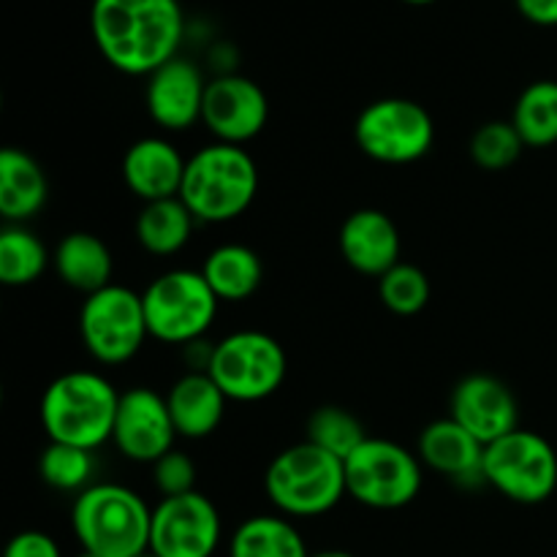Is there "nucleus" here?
Here are the masks:
<instances>
[{
  "instance_id": "f257e3e1",
  "label": "nucleus",
  "mask_w": 557,
  "mask_h": 557,
  "mask_svg": "<svg viewBox=\"0 0 557 557\" xmlns=\"http://www.w3.org/2000/svg\"><path fill=\"white\" fill-rule=\"evenodd\" d=\"M90 33L112 69L150 76L177 58L185 16L180 0H92Z\"/></svg>"
},
{
  "instance_id": "f03ea898",
  "label": "nucleus",
  "mask_w": 557,
  "mask_h": 557,
  "mask_svg": "<svg viewBox=\"0 0 557 557\" xmlns=\"http://www.w3.org/2000/svg\"><path fill=\"white\" fill-rule=\"evenodd\" d=\"M120 392L92 370L58 375L41 397V428L54 444L96 451L112 441Z\"/></svg>"
},
{
  "instance_id": "7ed1b4c3",
  "label": "nucleus",
  "mask_w": 557,
  "mask_h": 557,
  "mask_svg": "<svg viewBox=\"0 0 557 557\" xmlns=\"http://www.w3.org/2000/svg\"><path fill=\"white\" fill-rule=\"evenodd\" d=\"M71 528L85 553L139 557L150 549L152 509L123 484H90L71 506Z\"/></svg>"
},
{
  "instance_id": "20e7f679",
  "label": "nucleus",
  "mask_w": 557,
  "mask_h": 557,
  "mask_svg": "<svg viewBox=\"0 0 557 557\" xmlns=\"http://www.w3.org/2000/svg\"><path fill=\"white\" fill-rule=\"evenodd\" d=\"M259 194V166L237 145L201 147L188 158L180 199L199 223H228L248 212Z\"/></svg>"
},
{
  "instance_id": "39448f33",
  "label": "nucleus",
  "mask_w": 557,
  "mask_h": 557,
  "mask_svg": "<svg viewBox=\"0 0 557 557\" xmlns=\"http://www.w3.org/2000/svg\"><path fill=\"white\" fill-rule=\"evenodd\" d=\"M267 498L283 517H321L346 498V462L310 441L283 449L264 476Z\"/></svg>"
},
{
  "instance_id": "423d86ee",
  "label": "nucleus",
  "mask_w": 557,
  "mask_h": 557,
  "mask_svg": "<svg viewBox=\"0 0 557 557\" xmlns=\"http://www.w3.org/2000/svg\"><path fill=\"white\" fill-rule=\"evenodd\" d=\"M147 330L169 346H190L201 341L218 319L221 299L196 270H169L141 294Z\"/></svg>"
},
{
  "instance_id": "0eeeda50",
  "label": "nucleus",
  "mask_w": 557,
  "mask_h": 557,
  "mask_svg": "<svg viewBox=\"0 0 557 557\" xmlns=\"http://www.w3.org/2000/svg\"><path fill=\"white\" fill-rule=\"evenodd\" d=\"M207 373L234 403H259L275 395L288 373L281 343L259 330H239L212 348Z\"/></svg>"
},
{
  "instance_id": "6e6552de",
  "label": "nucleus",
  "mask_w": 557,
  "mask_h": 557,
  "mask_svg": "<svg viewBox=\"0 0 557 557\" xmlns=\"http://www.w3.org/2000/svg\"><path fill=\"white\" fill-rule=\"evenodd\" d=\"M422 479L419 455L386 438H368L346 460L348 498L375 511H395L413 504Z\"/></svg>"
},
{
  "instance_id": "1a4fd4ad",
  "label": "nucleus",
  "mask_w": 557,
  "mask_h": 557,
  "mask_svg": "<svg viewBox=\"0 0 557 557\" xmlns=\"http://www.w3.org/2000/svg\"><path fill=\"white\" fill-rule=\"evenodd\" d=\"M484 482L515 504H544L557 490L553 444L533 430L517 428L484 449Z\"/></svg>"
},
{
  "instance_id": "9d476101",
  "label": "nucleus",
  "mask_w": 557,
  "mask_h": 557,
  "mask_svg": "<svg viewBox=\"0 0 557 557\" xmlns=\"http://www.w3.org/2000/svg\"><path fill=\"white\" fill-rule=\"evenodd\" d=\"M354 139L373 161L406 166L433 150L435 123L428 109L411 98H381L359 112Z\"/></svg>"
},
{
  "instance_id": "9b49d317",
  "label": "nucleus",
  "mask_w": 557,
  "mask_h": 557,
  "mask_svg": "<svg viewBox=\"0 0 557 557\" xmlns=\"http://www.w3.org/2000/svg\"><path fill=\"white\" fill-rule=\"evenodd\" d=\"M79 335L96 362H131L150 337L141 294L117 283L90 294L79 310Z\"/></svg>"
},
{
  "instance_id": "f8f14e48",
  "label": "nucleus",
  "mask_w": 557,
  "mask_h": 557,
  "mask_svg": "<svg viewBox=\"0 0 557 557\" xmlns=\"http://www.w3.org/2000/svg\"><path fill=\"white\" fill-rule=\"evenodd\" d=\"M221 536V511L199 490L163 498L152 509L150 553L158 557H212Z\"/></svg>"
},
{
  "instance_id": "ddd939ff",
  "label": "nucleus",
  "mask_w": 557,
  "mask_h": 557,
  "mask_svg": "<svg viewBox=\"0 0 557 557\" xmlns=\"http://www.w3.org/2000/svg\"><path fill=\"white\" fill-rule=\"evenodd\" d=\"M174 438L177 428L169 413L166 395H158L147 386H134L120 395L112 444L125 460L152 466L174 449Z\"/></svg>"
},
{
  "instance_id": "4468645a",
  "label": "nucleus",
  "mask_w": 557,
  "mask_h": 557,
  "mask_svg": "<svg viewBox=\"0 0 557 557\" xmlns=\"http://www.w3.org/2000/svg\"><path fill=\"white\" fill-rule=\"evenodd\" d=\"M270 120V101L261 85L243 74H223L207 82L201 123L223 145L243 147L256 139Z\"/></svg>"
},
{
  "instance_id": "2eb2a0df",
  "label": "nucleus",
  "mask_w": 557,
  "mask_h": 557,
  "mask_svg": "<svg viewBox=\"0 0 557 557\" xmlns=\"http://www.w3.org/2000/svg\"><path fill=\"white\" fill-rule=\"evenodd\" d=\"M449 417L484 446L520 428L517 397L504 381L487 373H471L457 381L449 397Z\"/></svg>"
},
{
  "instance_id": "dca6fc26",
  "label": "nucleus",
  "mask_w": 557,
  "mask_h": 557,
  "mask_svg": "<svg viewBox=\"0 0 557 557\" xmlns=\"http://www.w3.org/2000/svg\"><path fill=\"white\" fill-rule=\"evenodd\" d=\"M207 79L199 65L185 58H174L147 76L145 103L152 123L166 131H188L201 123Z\"/></svg>"
},
{
  "instance_id": "f3484780",
  "label": "nucleus",
  "mask_w": 557,
  "mask_h": 557,
  "mask_svg": "<svg viewBox=\"0 0 557 557\" xmlns=\"http://www.w3.org/2000/svg\"><path fill=\"white\" fill-rule=\"evenodd\" d=\"M484 449L487 446L479 444L466 428L446 417L422 430L417 455L430 471L441 473L457 487L473 490L487 484L484 482Z\"/></svg>"
},
{
  "instance_id": "a211bd4d",
  "label": "nucleus",
  "mask_w": 557,
  "mask_h": 557,
  "mask_svg": "<svg viewBox=\"0 0 557 557\" xmlns=\"http://www.w3.org/2000/svg\"><path fill=\"white\" fill-rule=\"evenodd\" d=\"M341 256L359 275L381 277L400 264V232L386 212L364 207L343 221L337 234Z\"/></svg>"
},
{
  "instance_id": "6ab92c4d",
  "label": "nucleus",
  "mask_w": 557,
  "mask_h": 557,
  "mask_svg": "<svg viewBox=\"0 0 557 557\" xmlns=\"http://www.w3.org/2000/svg\"><path fill=\"white\" fill-rule=\"evenodd\" d=\"M188 161L183 152L161 136H145L134 141L123 156V180L131 194L145 205L180 196Z\"/></svg>"
},
{
  "instance_id": "aec40b11",
  "label": "nucleus",
  "mask_w": 557,
  "mask_h": 557,
  "mask_svg": "<svg viewBox=\"0 0 557 557\" xmlns=\"http://www.w3.org/2000/svg\"><path fill=\"white\" fill-rule=\"evenodd\" d=\"M166 403L180 438L201 441L221 428L228 397L207 370H188L174 381Z\"/></svg>"
},
{
  "instance_id": "412c9836",
  "label": "nucleus",
  "mask_w": 557,
  "mask_h": 557,
  "mask_svg": "<svg viewBox=\"0 0 557 557\" xmlns=\"http://www.w3.org/2000/svg\"><path fill=\"white\" fill-rule=\"evenodd\" d=\"M49 199L47 172L22 147L0 152V215L5 223H25L44 210Z\"/></svg>"
},
{
  "instance_id": "4be33fe9",
  "label": "nucleus",
  "mask_w": 557,
  "mask_h": 557,
  "mask_svg": "<svg viewBox=\"0 0 557 557\" xmlns=\"http://www.w3.org/2000/svg\"><path fill=\"white\" fill-rule=\"evenodd\" d=\"M52 267L65 286L87 294V297L112 286V250L101 237L90 232L65 234L54 248Z\"/></svg>"
},
{
  "instance_id": "5701e85b",
  "label": "nucleus",
  "mask_w": 557,
  "mask_h": 557,
  "mask_svg": "<svg viewBox=\"0 0 557 557\" xmlns=\"http://www.w3.org/2000/svg\"><path fill=\"white\" fill-rule=\"evenodd\" d=\"M201 275L221 302H243L253 297L264 281V264L253 248L239 243L218 245L201 264Z\"/></svg>"
},
{
  "instance_id": "b1692460",
  "label": "nucleus",
  "mask_w": 557,
  "mask_h": 557,
  "mask_svg": "<svg viewBox=\"0 0 557 557\" xmlns=\"http://www.w3.org/2000/svg\"><path fill=\"white\" fill-rule=\"evenodd\" d=\"M194 223L199 221L180 196L150 201V205L141 207L139 218H136V239L147 253L174 256L188 245Z\"/></svg>"
},
{
  "instance_id": "393cba45",
  "label": "nucleus",
  "mask_w": 557,
  "mask_h": 557,
  "mask_svg": "<svg viewBox=\"0 0 557 557\" xmlns=\"http://www.w3.org/2000/svg\"><path fill=\"white\" fill-rule=\"evenodd\" d=\"M228 557H310V549L283 515H256L234 531Z\"/></svg>"
},
{
  "instance_id": "a878e982",
  "label": "nucleus",
  "mask_w": 557,
  "mask_h": 557,
  "mask_svg": "<svg viewBox=\"0 0 557 557\" xmlns=\"http://www.w3.org/2000/svg\"><path fill=\"white\" fill-rule=\"evenodd\" d=\"M52 264L41 237L25 228V223H5L0 232V281L3 286L22 288L36 283Z\"/></svg>"
},
{
  "instance_id": "bb28decb",
  "label": "nucleus",
  "mask_w": 557,
  "mask_h": 557,
  "mask_svg": "<svg viewBox=\"0 0 557 557\" xmlns=\"http://www.w3.org/2000/svg\"><path fill=\"white\" fill-rule=\"evenodd\" d=\"M511 123L525 147L557 145V82L539 79L528 85L517 98Z\"/></svg>"
},
{
  "instance_id": "cd10ccee",
  "label": "nucleus",
  "mask_w": 557,
  "mask_h": 557,
  "mask_svg": "<svg viewBox=\"0 0 557 557\" xmlns=\"http://www.w3.org/2000/svg\"><path fill=\"white\" fill-rule=\"evenodd\" d=\"M92 473H96V457L90 449L49 441L47 449L38 455V476L60 493H85L92 484Z\"/></svg>"
},
{
  "instance_id": "c85d7f7f",
  "label": "nucleus",
  "mask_w": 557,
  "mask_h": 557,
  "mask_svg": "<svg viewBox=\"0 0 557 557\" xmlns=\"http://www.w3.org/2000/svg\"><path fill=\"white\" fill-rule=\"evenodd\" d=\"M368 438L370 435L364 433V424L348 408L321 406L310 413L308 438L305 441L346 462Z\"/></svg>"
},
{
  "instance_id": "c756f323",
  "label": "nucleus",
  "mask_w": 557,
  "mask_h": 557,
  "mask_svg": "<svg viewBox=\"0 0 557 557\" xmlns=\"http://www.w3.org/2000/svg\"><path fill=\"white\" fill-rule=\"evenodd\" d=\"M522 150H525V141L517 134L511 120L484 123L482 128L473 131L471 145H468L471 161L484 172H504V169L515 166L520 161Z\"/></svg>"
},
{
  "instance_id": "7c9ffc66",
  "label": "nucleus",
  "mask_w": 557,
  "mask_h": 557,
  "mask_svg": "<svg viewBox=\"0 0 557 557\" xmlns=\"http://www.w3.org/2000/svg\"><path fill=\"white\" fill-rule=\"evenodd\" d=\"M430 277L417 264H400L392 267L386 275L379 277V297L384 308L395 315H417L428 308L430 302Z\"/></svg>"
},
{
  "instance_id": "2f4dec72",
  "label": "nucleus",
  "mask_w": 557,
  "mask_h": 557,
  "mask_svg": "<svg viewBox=\"0 0 557 557\" xmlns=\"http://www.w3.org/2000/svg\"><path fill=\"white\" fill-rule=\"evenodd\" d=\"M152 479L163 498L196 493V462L185 451L172 449L161 460L152 462Z\"/></svg>"
},
{
  "instance_id": "473e14b6",
  "label": "nucleus",
  "mask_w": 557,
  "mask_h": 557,
  "mask_svg": "<svg viewBox=\"0 0 557 557\" xmlns=\"http://www.w3.org/2000/svg\"><path fill=\"white\" fill-rule=\"evenodd\" d=\"M3 557H63L58 542L49 533L41 531H22L5 544Z\"/></svg>"
},
{
  "instance_id": "72a5a7b5",
  "label": "nucleus",
  "mask_w": 557,
  "mask_h": 557,
  "mask_svg": "<svg viewBox=\"0 0 557 557\" xmlns=\"http://www.w3.org/2000/svg\"><path fill=\"white\" fill-rule=\"evenodd\" d=\"M520 14L539 27H557V0H515Z\"/></svg>"
},
{
  "instance_id": "f704fd0d",
  "label": "nucleus",
  "mask_w": 557,
  "mask_h": 557,
  "mask_svg": "<svg viewBox=\"0 0 557 557\" xmlns=\"http://www.w3.org/2000/svg\"><path fill=\"white\" fill-rule=\"evenodd\" d=\"M310 557H357L346 549H321V553H310Z\"/></svg>"
},
{
  "instance_id": "c9c22d12",
  "label": "nucleus",
  "mask_w": 557,
  "mask_h": 557,
  "mask_svg": "<svg viewBox=\"0 0 557 557\" xmlns=\"http://www.w3.org/2000/svg\"><path fill=\"white\" fill-rule=\"evenodd\" d=\"M403 3H408V5H433V3H438V0H403Z\"/></svg>"
},
{
  "instance_id": "e433bc0d",
  "label": "nucleus",
  "mask_w": 557,
  "mask_h": 557,
  "mask_svg": "<svg viewBox=\"0 0 557 557\" xmlns=\"http://www.w3.org/2000/svg\"><path fill=\"white\" fill-rule=\"evenodd\" d=\"M74 557H98V555H92V553H85V549H82L79 555H74Z\"/></svg>"
},
{
  "instance_id": "4c0bfd02",
  "label": "nucleus",
  "mask_w": 557,
  "mask_h": 557,
  "mask_svg": "<svg viewBox=\"0 0 557 557\" xmlns=\"http://www.w3.org/2000/svg\"><path fill=\"white\" fill-rule=\"evenodd\" d=\"M139 557H158V555H156V553H150V549H147V553H141Z\"/></svg>"
}]
</instances>
